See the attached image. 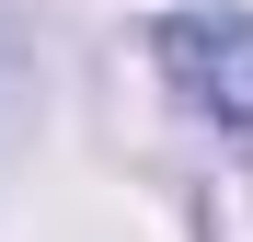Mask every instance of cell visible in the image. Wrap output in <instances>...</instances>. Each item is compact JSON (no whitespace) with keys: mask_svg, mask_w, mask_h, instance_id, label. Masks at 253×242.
Wrapping results in <instances>:
<instances>
[{"mask_svg":"<svg viewBox=\"0 0 253 242\" xmlns=\"http://www.w3.org/2000/svg\"><path fill=\"white\" fill-rule=\"evenodd\" d=\"M161 69L219 139H253V12H173L161 23Z\"/></svg>","mask_w":253,"mask_h":242,"instance_id":"cell-1","label":"cell"}]
</instances>
